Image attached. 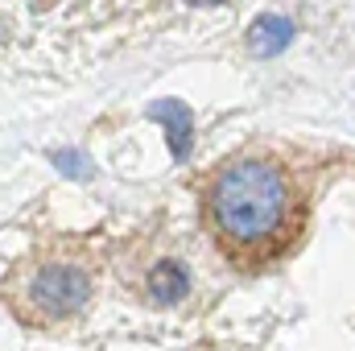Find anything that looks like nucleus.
Wrapping results in <instances>:
<instances>
[{
    "mask_svg": "<svg viewBox=\"0 0 355 351\" xmlns=\"http://www.w3.org/2000/svg\"><path fill=\"white\" fill-rule=\"evenodd\" d=\"M293 190L272 162H232L211 186V219L232 257H265L289 228Z\"/></svg>",
    "mask_w": 355,
    "mask_h": 351,
    "instance_id": "1",
    "label": "nucleus"
},
{
    "mask_svg": "<svg viewBox=\"0 0 355 351\" xmlns=\"http://www.w3.org/2000/svg\"><path fill=\"white\" fill-rule=\"evenodd\" d=\"M91 298V277L75 264H50L29 281V306L37 318H67Z\"/></svg>",
    "mask_w": 355,
    "mask_h": 351,
    "instance_id": "2",
    "label": "nucleus"
},
{
    "mask_svg": "<svg viewBox=\"0 0 355 351\" xmlns=\"http://www.w3.org/2000/svg\"><path fill=\"white\" fill-rule=\"evenodd\" d=\"M145 116L166 124V132H170V153H174L178 162H186V157H190V137H194V116H190V108H186L182 99H157V103L145 108Z\"/></svg>",
    "mask_w": 355,
    "mask_h": 351,
    "instance_id": "3",
    "label": "nucleus"
},
{
    "mask_svg": "<svg viewBox=\"0 0 355 351\" xmlns=\"http://www.w3.org/2000/svg\"><path fill=\"white\" fill-rule=\"evenodd\" d=\"M289 37H293V25H289L285 17H277V12L257 17V21L248 25V33H244L248 50H252L257 58H277V54L289 46Z\"/></svg>",
    "mask_w": 355,
    "mask_h": 351,
    "instance_id": "4",
    "label": "nucleus"
},
{
    "mask_svg": "<svg viewBox=\"0 0 355 351\" xmlns=\"http://www.w3.org/2000/svg\"><path fill=\"white\" fill-rule=\"evenodd\" d=\"M186 289H190V277H186V268H182L178 261H162L153 273H149V293H153L157 302H166V306L182 302Z\"/></svg>",
    "mask_w": 355,
    "mask_h": 351,
    "instance_id": "5",
    "label": "nucleus"
},
{
    "mask_svg": "<svg viewBox=\"0 0 355 351\" xmlns=\"http://www.w3.org/2000/svg\"><path fill=\"white\" fill-rule=\"evenodd\" d=\"M54 166L67 178H91L87 157H83V153H71V149H58V153H54Z\"/></svg>",
    "mask_w": 355,
    "mask_h": 351,
    "instance_id": "6",
    "label": "nucleus"
},
{
    "mask_svg": "<svg viewBox=\"0 0 355 351\" xmlns=\"http://www.w3.org/2000/svg\"><path fill=\"white\" fill-rule=\"evenodd\" d=\"M186 4H223V0H186Z\"/></svg>",
    "mask_w": 355,
    "mask_h": 351,
    "instance_id": "7",
    "label": "nucleus"
}]
</instances>
